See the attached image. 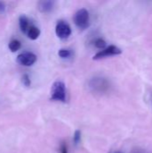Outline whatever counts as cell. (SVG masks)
<instances>
[{
	"label": "cell",
	"mask_w": 152,
	"mask_h": 153,
	"mask_svg": "<svg viewBox=\"0 0 152 153\" xmlns=\"http://www.w3.org/2000/svg\"><path fill=\"white\" fill-rule=\"evenodd\" d=\"M50 100L54 101L65 102L66 89L63 82L56 81L52 84V87L50 90Z\"/></svg>",
	"instance_id": "1"
},
{
	"label": "cell",
	"mask_w": 152,
	"mask_h": 153,
	"mask_svg": "<svg viewBox=\"0 0 152 153\" xmlns=\"http://www.w3.org/2000/svg\"><path fill=\"white\" fill-rule=\"evenodd\" d=\"M74 24L81 30H85L90 26V14L89 12L82 8L78 10L73 16Z\"/></svg>",
	"instance_id": "2"
},
{
	"label": "cell",
	"mask_w": 152,
	"mask_h": 153,
	"mask_svg": "<svg viewBox=\"0 0 152 153\" xmlns=\"http://www.w3.org/2000/svg\"><path fill=\"white\" fill-rule=\"evenodd\" d=\"M120 54H122V50L118 47L111 45V46H108V48H106L105 49L99 51L96 55L93 56L92 59L93 60H99V59H102V58H105L108 56H117Z\"/></svg>",
	"instance_id": "3"
},
{
	"label": "cell",
	"mask_w": 152,
	"mask_h": 153,
	"mask_svg": "<svg viewBox=\"0 0 152 153\" xmlns=\"http://www.w3.org/2000/svg\"><path fill=\"white\" fill-rule=\"evenodd\" d=\"M72 30L70 25L65 21H58L56 25V34L61 39H66L70 37Z\"/></svg>",
	"instance_id": "4"
},
{
	"label": "cell",
	"mask_w": 152,
	"mask_h": 153,
	"mask_svg": "<svg viewBox=\"0 0 152 153\" xmlns=\"http://www.w3.org/2000/svg\"><path fill=\"white\" fill-rule=\"evenodd\" d=\"M16 60L20 65H22L23 66H31L36 63L37 56L32 52L25 51V52L19 54Z\"/></svg>",
	"instance_id": "5"
},
{
	"label": "cell",
	"mask_w": 152,
	"mask_h": 153,
	"mask_svg": "<svg viewBox=\"0 0 152 153\" xmlns=\"http://www.w3.org/2000/svg\"><path fill=\"white\" fill-rule=\"evenodd\" d=\"M90 87L93 89V91H98V92H104L108 89V82L102 79V78H95L92 79L90 83Z\"/></svg>",
	"instance_id": "6"
},
{
	"label": "cell",
	"mask_w": 152,
	"mask_h": 153,
	"mask_svg": "<svg viewBox=\"0 0 152 153\" xmlns=\"http://www.w3.org/2000/svg\"><path fill=\"white\" fill-rule=\"evenodd\" d=\"M54 7V2L50 0H44V1H39L38 3V9L39 12L47 13L52 11Z\"/></svg>",
	"instance_id": "7"
},
{
	"label": "cell",
	"mask_w": 152,
	"mask_h": 153,
	"mask_svg": "<svg viewBox=\"0 0 152 153\" xmlns=\"http://www.w3.org/2000/svg\"><path fill=\"white\" fill-rule=\"evenodd\" d=\"M19 26H20V29L21 30L27 34L29 29H30V22H29V19L25 16V15H21L20 18H19Z\"/></svg>",
	"instance_id": "8"
},
{
	"label": "cell",
	"mask_w": 152,
	"mask_h": 153,
	"mask_svg": "<svg viewBox=\"0 0 152 153\" xmlns=\"http://www.w3.org/2000/svg\"><path fill=\"white\" fill-rule=\"evenodd\" d=\"M40 35V30L38 27L36 26H30L28 32H27V36L31 40H35L37 39Z\"/></svg>",
	"instance_id": "9"
},
{
	"label": "cell",
	"mask_w": 152,
	"mask_h": 153,
	"mask_svg": "<svg viewBox=\"0 0 152 153\" xmlns=\"http://www.w3.org/2000/svg\"><path fill=\"white\" fill-rule=\"evenodd\" d=\"M21 46H22V44H21L20 40L14 39H12V40L9 42V44H8V48H9V50H10L11 52H16V51H18V50L21 48Z\"/></svg>",
	"instance_id": "10"
},
{
	"label": "cell",
	"mask_w": 152,
	"mask_h": 153,
	"mask_svg": "<svg viewBox=\"0 0 152 153\" xmlns=\"http://www.w3.org/2000/svg\"><path fill=\"white\" fill-rule=\"evenodd\" d=\"M94 46H95L97 48L103 50V49H105V48H106L107 43H106V41H105L103 39L99 38V39H97L94 41Z\"/></svg>",
	"instance_id": "11"
},
{
	"label": "cell",
	"mask_w": 152,
	"mask_h": 153,
	"mask_svg": "<svg viewBox=\"0 0 152 153\" xmlns=\"http://www.w3.org/2000/svg\"><path fill=\"white\" fill-rule=\"evenodd\" d=\"M71 55H72V53L69 49L62 48L58 51V56L62 58H68L71 56Z\"/></svg>",
	"instance_id": "12"
},
{
	"label": "cell",
	"mask_w": 152,
	"mask_h": 153,
	"mask_svg": "<svg viewBox=\"0 0 152 153\" xmlns=\"http://www.w3.org/2000/svg\"><path fill=\"white\" fill-rule=\"evenodd\" d=\"M22 82L24 86L26 87H30V76L28 74H23L22 77Z\"/></svg>",
	"instance_id": "13"
},
{
	"label": "cell",
	"mask_w": 152,
	"mask_h": 153,
	"mask_svg": "<svg viewBox=\"0 0 152 153\" xmlns=\"http://www.w3.org/2000/svg\"><path fill=\"white\" fill-rule=\"evenodd\" d=\"M81 135H82V133L80 130H76L74 132V135H73V143L75 145L79 144L80 141H81Z\"/></svg>",
	"instance_id": "14"
},
{
	"label": "cell",
	"mask_w": 152,
	"mask_h": 153,
	"mask_svg": "<svg viewBox=\"0 0 152 153\" xmlns=\"http://www.w3.org/2000/svg\"><path fill=\"white\" fill-rule=\"evenodd\" d=\"M59 151H60V153H68L67 145H66L65 143H63L60 145V149H59Z\"/></svg>",
	"instance_id": "15"
},
{
	"label": "cell",
	"mask_w": 152,
	"mask_h": 153,
	"mask_svg": "<svg viewBox=\"0 0 152 153\" xmlns=\"http://www.w3.org/2000/svg\"><path fill=\"white\" fill-rule=\"evenodd\" d=\"M5 9H6L5 4L0 1V13H4L5 12Z\"/></svg>",
	"instance_id": "16"
},
{
	"label": "cell",
	"mask_w": 152,
	"mask_h": 153,
	"mask_svg": "<svg viewBox=\"0 0 152 153\" xmlns=\"http://www.w3.org/2000/svg\"><path fill=\"white\" fill-rule=\"evenodd\" d=\"M134 153H140V152H134Z\"/></svg>",
	"instance_id": "17"
},
{
	"label": "cell",
	"mask_w": 152,
	"mask_h": 153,
	"mask_svg": "<svg viewBox=\"0 0 152 153\" xmlns=\"http://www.w3.org/2000/svg\"><path fill=\"white\" fill-rule=\"evenodd\" d=\"M116 153H122V152H116Z\"/></svg>",
	"instance_id": "18"
}]
</instances>
